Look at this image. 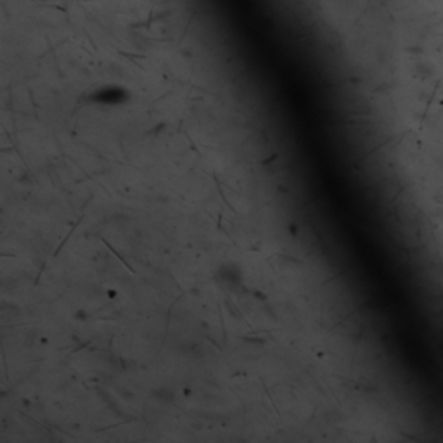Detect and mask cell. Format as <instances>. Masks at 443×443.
I'll return each mask as SVG.
<instances>
[{"instance_id": "6da1fadb", "label": "cell", "mask_w": 443, "mask_h": 443, "mask_svg": "<svg viewBox=\"0 0 443 443\" xmlns=\"http://www.w3.org/2000/svg\"><path fill=\"white\" fill-rule=\"evenodd\" d=\"M315 243H317V237H315L314 230H312L310 227H305V232H303V244H306V246H314Z\"/></svg>"}]
</instances>
